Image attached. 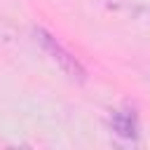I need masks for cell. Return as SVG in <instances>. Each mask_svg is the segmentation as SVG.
Listing matches in <instances>:
<instances>
[{
    "mask_svg": "<svg viewBox=\"0 0 150 150\" xmlns=\"http://www.w3.org/2000/svg\"><path fill=\"white\" fill-rule=\"evenodd\" d=\"M112 129L120 134V136H124V138H131V136H136V117H134V112H129V110H117L115 115H112Z\"/></svg>",
    "mask_w": 150,
    "mask_h": 150,
    "instance_id": "obj_2",
    "label": "cell"
},
{
    "mask_svg": "<svg viewBox=\"0 0 150 150\" xmlns=\"http://www.w3.org/2000/svg\"><path fill=\"white\" fill-rule=\"evenodd\" d=\"M35 40L40 42V47L52 56V61L61 68V70H66L68 75H73V77H77V80H82L84 77V68H82V63L54 38V35H49L45 28H35Z\"/></svg>",
    "mask_w": 150,
    "mask_h": 150,
    "instance_id": "obj_1",
    "label": "cell"
}]
</instances>
